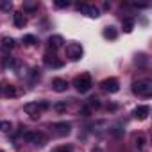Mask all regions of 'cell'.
<instances>
[{
  "label": "cell",
  "instance_id": "1",
  "mask_svg": "<svg viewBox=\"0 0 152 152\" xmlns=\"http://www.w3.org/2000/svg\"><path fill=\"white\" fill-rule=\"evenodd\" d=\"M48 107H50V104L45 102V100H41V102H29V104H25L23 106V111L27 115H31L32 120H36V118H39V113L41 111H47Z\"/></svg>",
  "mask_w": 152,
  "mask_h": 152
},
{
  "label": "cell",
  "instance_id": "2",
  "mask_svg": "<svg viewBox=\"0 0 152 152\" xmlns=\"http://www.w3.org/2000/svg\"><path fill=\"white\" fill-rule=\"evenodd\" d=\"M73 86H75V90H77L79 93L90 91L91 86H93V83H91V75H90V73H83V75H79V77H75Z\"/></svg>",
  "mask_w": 152,
  "mask_h": 152
},
{
  "label": "cell",
  "instance_id": "3",
  "mask_svg": "<svg viewBox=\"0 0 152 152\" xmlns=\"http://www.w3.org/2000/svg\"><path fill=\"white\" fill-rule=\"evenodd\" d=\"M132 91L134 95L138 97H150L152 95V83L148 79H143V81H136L132 84Z\"/></svg>",
  "mask_w": 152,
  "mask_h": 152
},
{
  "label": "cell",
  "instance_id": "4",
  "mask_svg": "<svg viewBox=\"0 0 152 152\" xmlns=\"http://www.w3.org/2000/svg\"><path fill=\"white\" fill-rule=\"evenodd\" d=\"M66 57L70 61H79L83 57V47H81V43H68L66 45Z\"/></svg>",
  "mask_w": 152,
  "mask_h": 152
},
{
  "label": "cell",
  "instance_id": "5",
  "mask_svg": "<svg viewBox=\"0 0 152 152\" xmlns=\"http://www.w3.org/2000/svg\"><path fill=\"white\" fill-rule=\"evenodd\" d=\"M102 90L107 91V93H116V91L120 90V83H118L115 77L104 79V81H102Z\"/></svg>",
  "mask_w": 152,
  "mask_h": 152
},
{
  "label": "cell",
  "instance_id": "6",
  "mask_svg": "<svg viewBox=\"0 0 152 152\" xmlns=\"http://www.w3.org/2000/svg\"><path fill=\"white\" fill-rule=\"evenodd\" d=\"M43 61H45V64H47V66H52V68H61V66H63V61H61V59H57L54 52H52V54H50V52H47V54L43 56Z\"/></svg>",
  "mask_w": 152,
  "mask_h": 152
},
{
  "label": "cell",
  "instance_id": "7",
  "mask_svg": "<svg viewBox=\"0 0 152 152\" xmlns=\"http://www.w3.org/2000/svg\"><path fill=\"white\" fill-rule=\"evenodd\" d=\"M54 131L57 136H68L72 131V125L68 122H57V124H54Z\"/></svg>",
  "mask_w": 152,
  "mask_h": 152
},
{
  "label": "cell",
  "instance_id": "8",
  "mask_svg": "<svg viewBox=\"0 0 152 152\" xmlns=\"http://www.w3.org/2000/svg\"><path fill=\"white\" fill-rule=\"evenodd\" d=\"M47 134L45 132H31V136H29V141L31 143H34L36 147H43L45 143H47Z\"/></svg>",
  "mask_w": 152,
  "mask_h": 152
},
{
  "label": "cell",
  "instance_id": "9",
  "mask_svg": "<svg viewBox=\"0 0 152 152\" xmlns=\"http://www.w3.org/2000/svg\"><path fill=\"white\" fill-rule=\"evenodd\" d=\"M79 9H81L84 15H88L90 18H99V9H97L95 6H84V4H79Z\"/></svg>",
  "mask_w": 152,
  "mask_h": 152
},
{
  "label": "cell",
  "instance_id": "10",
  "mask_svg": "<svg viewBox=\"0 0 152 152\" xmlns=\"http://www.w3.org/2000/svg\"><path fill=\"white\" fill-rule=\"evenodd\" d=\"M47 43H48V47L52 48V52H56L57 48H61V47H63V43H64V39H63L61 36H50Z\"/></svg>",
  "mask_w": 152,
  "mask_h": 152
},
{
  "label": "cell",
  "instance_id": "11",
  "mask_svg": "<svg viewBox=\"0 0 152 152\" xmlns=\"http://www.w3.org/2000/svg\"><path fill=\"white\" fill-rule=\"evenodd\" d=\"M52 88H54V91H57V93H63V91H66V88H68V83H66L64 79H54V81H52Z\"/></svg>",
  "mask_w": 152,
  "mask_h": 152
},
{
  "label": "cell",
  "instance_id": "12",
  "mask_svg": "<svg viewBox=\"0 0 152 152\" xmlns=\"http://www.w3.org/2000/svg\"><path fill=\"white\" fill-rule=\"evenodd\" d=\"M148 113H150V107H148V106H138V107L134 109V116H136L138 120H145V118L148 116Z\"/></svg>",
  "mask_w": 152,
  "mask_h": 152
},
{
  "label": "cell",
  "instance_id": "13",
  "mask_svg": "<svg viewBox=\"0 0 152 152\" xmlns=\"http://www.w3.org/2000/svg\"><path fill=\"white\" fill-rule=\"evenodd\" d=\"M13 20H15V25L16 27H23L27 23V18H25V15L22 11H15L13 13Z\"/></svg>",
  "mask_w": 152,
  "mask_h": 152
},
{
  "label": "cell",
  "instance_id": "14",
  "mask_svg": "<svg viewBox=\"0 0 152 152\" xmlns=\"http://www.w3.org/2000/svg\"><path fill=\"white\" fill-rule=\"evenodd\" d=\"M116 36H118V32H116L115 27H106L104 29V38L106 39H116Z\"/></svg>",
  "mask_w": 152,
  "mask_h": 152
},
{
  "label": "cell",
  "instance_id": "15",
  "mask_svg": "<svg viewBox=\"0 0 152 152\" xmlns=\"http://www.w3.org/2000/svg\"><path fill=\"white\" fill-rule=\"evenodd\" d=\"M13 47H15V39H13V38H7V36L2 38V48H4V50H11Z\"/></svg>",
  "mask_w": 152,
  "mask_h": 152
},
{
  "label": "cell",
  "instance_id": "16",
  "mask_svg": "<svg viewBox=\"0 0 152 152\" xmlns=\"http://www.w3.org/2000/svg\"><path fill=\"white\" fill-rule=\"evenodd\" d=\"M2 93H4L6 97H16V88H15L13 84H7V86H4Z\"/></svg>",
  "mask_w": 152,
  "mask_h": 152
},
{
  "label": "cell",
  "instance_id": "17",
  "mask_svg": "<svg viewBox=\"0 0 152 152\" xmlns=\"http://www.w3.org/2000/svg\"><path fill=\"white\" fill-rule=\"evenodd\" d=\"M145 141H147V140H145V136H141V134H140V136H136V138H134V145H136V148H138V150H141V148L145 147Z\"/></svg>",
  "mask_w": 152,
  "mask_h": 152
},
{
  "label": "cell",
  "instance_id": "18",
  "mask_svg": "<svg viewBox=\"0 0 152 152\" xmlns=\"http://www.w3.org/2000/svg\"><path fill=\"white\" fill-rule=\"evenodd\" d=\"M88 106H90L91 109H99V107H100V100H99L97 97H91V99L88 100Z\"/></svg>",
  "mask_w": 152,
  "mask_h": 152
},
{
  "label": "cell",
  "instance_id": "19",
  "mask_svg": "<svg viewBox=\"0 0 152 152\" xmlns=\"http://www.w3.org/2000/svg\"><path fill=\"white\" fill-rule=\"evenodd\" d=\"M23 43L31 47V45H36L38 41H36V38H34V36H31V34H29V36H23Z\"/></svg>",
  "mask_w": 152,
  "mask_h": 152
},
{
  "label": "cell",
  "instance_id": "20",
  "mask_svg": "<svg viewBox=\"0 0 152 152\" xmlns=\"http://www.w3.org/2000/svg\"><path fill=\"white\" fill-rule=\"evenodd\" d=\"M23 9L34 11V9H38V2H25V4H23Z\"/></svg>",
  "mask_w": 152,
  "mask_h": 152
},
{
  "label": "cell",
  "instance_id": "21",
  "mask_svg": "<svg viewBox=\"0 0 152 152\" xmlns=\"http://www.w3.org/2000/svg\"><path fill=\"white\" fill-rule=\"evenodd\" d=\"M132 27H134V22H132V20H125V22H124V31H125V32H131Z\"/></svg>",
  "mask_w": 152,
  "mask_h": 152
},
{
  "label": "cell",
  "instance_id": "22",
  "mask_svg": "<svg viewBox=\"0 0 152 152\" xmlns=\"http://www.w3.org/2000/svg\"><path fill=\"white\" fill-rule=\"evenodd\" d=\"M0 131L9 132V131H11V124H9V122H2V124H0Z\"/></svg>",
  "mask_w": 152,
  "mask_h": 152
},
{
  "label": "cell",
  "instance_id": "23",
  "mask_svg": "<svg viewBox=\"0 0 152 152\" xmlns=\"http://www.w3.org/2000/svg\"><path fill=\"white\" fill-rule=\"evenodd\" d=\"M54 152H72V147L70 145H63V147H57Z\"/></svg>",
  "mask_w": 152,
  "mask_h": 152
},
{
  "label": "cell",
  "instance_id": "24",
  "mask_svg": "<svg viewBox=\"0 0 152 152\" xmlns=\"http://www.w3.org/2000/svg\"><path fill=\"white\" fill-rule=\"evenodd\" d=\"M70 2L68 0H59V2H56V7H68Z\"/></svg>",
  "mask_w": 152,
  "mask_h": 152
},
{
  "label": "cell",
  "instance_id": "25",
  "mask_svg": "<svg viewBox=\"0 0 152 152\" xmlns=\"http://www.w3.org/2000/svg\"><path fill=\"white\" fill-rule=\"evenodd\" d=\"M54 109H56V111H59V113H63V111L66 109V104H56V106H54Z\"/></svg>",
  "mask_w": 152,
  "mask_h": 152
},
{
  "label": "cell",
  "instance_id": "26",
  "mask_svg": "<svg viewBox=\"0 0 152 152\" xmlns=\"http://www.w3.org/2000/svg\"><path fill=\"white\" fill-rule=\"evenodd\" d=\"M31 77H32V79H39V70L32 68V70H31Z\"/></svg>",
  "mask_w": 152,
  "mask_h": 152
},
{
  "label": "cell",
  "instance_id": "27",
  "mask_svg": "<svg viewBox=\"0 0 152 152\" xmlns=\"http://www.w3.org/2000/svg\"><path fill=\"white\" fill-rule=\"evenodd\" d=\"M0 9L9 11V9H11V2H0Z\"/></svg>",
  "mask_w": 152,
  "mask_h": 152
},
{
  "label": "cell",
  "instance_id": "28",
  "mask_svg": "<svg viewBox=\"0 0 152 152\" xmlns=\"http://www.w3.org/2000/svg\"><path fill=\"white\" fill-rule=\"evenodd\" d=\"M2 90H4V86H2V84H0V95H2Z\"/></svg>",
  "mask_w": 152,
  "mask_h": 152
},
{
  "label": "cell",
  "instance_id": "29",
  "mask_svg": "<svg viewBox=\"0 0 152 152\" xmlns=\"http://www.w3.org/2000/svg\"><path fill=\"white\" fill-rule=\"evenodd\" d=\"M0 124H2V122H0Z\"/></svg>",
  "mask_w": 152,
  "mask_h": 152
}]
</instances>
